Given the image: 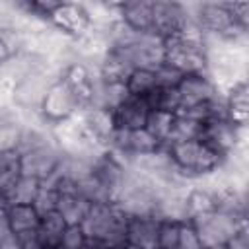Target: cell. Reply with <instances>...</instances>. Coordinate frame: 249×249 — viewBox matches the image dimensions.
I'll return each mask as SVG.
<instances>
[{
  "label": "cell",
  "instance_id": "6da1fadb",
  "mask_svg": "<svg viewBox=\"0 0 249 249\" xmlns=\"http://www.w3.org/2000/svg\"><path fill=\"white\" fill-rule=\"evenodd\" d=\"M126 224L128 216L115 202L91 204L82 230L88 239H93L105 247L126 245Z\"/></svg>",
  "mask_w": 249,
  "mask_h": 249
},
{
  "label": "cell",
  "instance_id": "7a4b0ae2",
  "mask_svg": "<svg viewBox=\"0 0 249 249\" xmlns=\"http://www.w3.org/2000/svg\"><path fill=\"white\" fill-rule=\"evenodd\" d=\"M165 148H167L175 167L191 183H196V181L216 173L226 161V158H222L218 152H214L202 140L179 142V144H171Z\"/></svg>",
  "mask_w": 249,
  "mask_h": 249
},
{
  "label": "cell",
  "instance_id": "3957f363",
  "mask_svg": "<svg viewBox=\"0 0 249 249\" xmlns=\"http://www.w3.org/2000/svg\"><path fill=\"white\" fill-rule=\"evenodd\" d=\"M206 37L173 35L163 39V62L183 76L206 74Z\"/></svg>",
  "mask_w": 249,
  "mask_h": 249
},
{
  "label": "cell",
  "instance_id": "277c9868",
  "mask_svg": "<svg viewBox=\"0 0 249 249\" xmlns=\"http://www.w3.org/2000/svg\"><path fill=\"white\" fill-rule=\"evenodd\" d=\"M82 109H80V103H78L76 95L66 86V82L62 78H58L49 86V89H47V93L41 101V107H39V117L51 128V126H54L62 121L72 119Z\"/></svg>",
  "mask_w": 249,
  "mask_h": 249
},
{
  "label": "cell",
  "instance_id": "5b68a950",
  "mask_svg": "<svg viewBox=\"0 0 249 249\" xmlns=\"http://www.w3.org/2000/svg\"><path fill=\"white\" fill-rule=\"evenodd\" d=\"M245 130L247 128H237L226 119H214L202 124L198 140H202L206 146H210L214 152L228 160L239 148H245Z\"/></svg>",
  "mask_w": 249,
  "mask_h": 249
},
{
  "label": "cell",
  "instance_id": "8992f818",
  "mask_svg": "<svg viewBox=\"0 0 249 249\" xmlns=\"http://www.w3.org/2000/svg\"><path fill=\"white\" fill-rule=\"evenodd\" d=\"M198 235V241L204 247H224L226 241L241 228L245 226L247 222H239L235 218H230L218 210L210 212V214H204V216H198L195 220H189Z\"/></svg>",
  "mask_w": 249,
  "mask_h": 249
},
{
  "label": "cell",
  "instance_id": "52a82bcc",
  "mask_svg": "<svg viewBox=\"0 0 249 249\" xmlns=\"http://www.w3.org/2000/svg\"><path fill=\"white\" fill-rule=\"evenodd\" d=\"M193 21L191 4L183 2H165V0H154V25L152 33L160 39L173 37L181 33V29Z\"/></svg>",
  "mask_w": 249,
  "mask_h": 249
},
{
  "label": "cell",
  "instance_id": "ba28073f",
  "mask_svg": "<svg viewBox=\"0 0 249 249\" xmlns=\"http://www.w3.org/2000/svg\"><path fill=\"white\" fill-rule=\"evenodd\" d=\"M62 154L54 146V142H49L45 146H39L35 150L19 154V165H21V175L33 177L37 181H49L54 177L58 165H60Z\"/></svg>",
  "mask_w": 249,
  "mask_h": 249
},
{
  "label": "cell",
  "instance_id": "9c48e42d",
  "mask_svg": "<svg viewBox=\"0 0 249 249\" xmlns=\"http://www.w3.org/2000/svg\"><path fill=\"white\" fill-rule=\"evenodd\" d=\"M49 23L70 39H78L89 31L91 21L82 2H56L49 16Z\"/></svg>",
  "mask_w": 249,
  "mask_h": 249
},
{
  "label": "cell",
  "instance_id": "30bf717a",
  "mask_svg": "<svg viewBox=\"0 0 249 249\" xmlns=\"http://www.w3.org/2000/svg\"><path fill=\"white\" fill-rule=\"evenodd\" d=\"M91 175L103 187V191L109 195V198L115 202V198L123 187V181L126 177V163L117 154L105 150L91 161Z\"/></svg>",
  "mask_w": 249,
  "mask_h": 249
},
{
  "label": "cell",
  "instance_id": "8fae6325",
  "mask_svg": "<svg viewBox=\"0 0 249 249\" xmlns=\"http://www.w3.org/2000/svg\"><path fill=\"white\" fill-rule=\"evenodd\" d=\"M60 78L76 95L80 109H88L93 105V91H95V70L86 62L72 60L60 72Z\"/></svg>",
  "mask_w": 249,
  "mask_h": 249
},
{
  "label": "cell",
  "instance_id": "7c38bea8",
  "mask_svg": "<svg viewBox=\"0 0 249 249\" xmlns=\"http://www.w3.org/2000/svg\"><path fill=\"white\" fill-rule=\"evenodd\" d=\"M78 115H80V121L84 124L88 136L95 142V146H99L101 150H107L109 142H111V138L117 130L113 111H109L105 107L91 105L88 109H82Z\"/></svg>",
  "mask_w": 249,
  "mask_h": 249
},
{
  "label": "cell",
  "instance_id": "4fadbf2b",
  "mask_svg": "<svg viewBox=\"0 0 249 249\" xmlns=\"http://www.w3.org/2000/svg\"><path fill=\"white\" fill-rule=\"evenodd\" d=\"M177 93H179L181 109L204 105V103L212 101L216 95H220L208 74H189V76H183V80L177 86Z\"/></svg>",
  "mask_w": 249,
  "mask_h": 249
},
{
  "label": "cell",
  "instance_id": "5bb4252c",
  "mask_svg": "<svg viewBox=\"0 0 249 249\" xmlns=\"http://www.w3.org/2000/svg\"><path fill=\"white\" fill-rule=\"evenodd\" d=\"M224 113L226 121H230L237 128H247L249 123V88L247 78L235 82L224 93Z\"/></svg>",
  "mask_w": 249,
  "mask_h": 249
},
{
  "label": "cell",
  "instance_id": "9a60e30c",
  "mask_svg": "<svg viewBox=\"0 0 249 249\" xmlns=\"http://www.w3.org/2000/svg\"><path fill=\"white\" fill-rule=\"evenodd\" d=\"M160 220L156 216H130L126 224V245L138 249H158Z\"/></svg>",
  "mask_w": 249,
  "mask_h": 249
},
{
  "label": "cell",
  "instance_id": "2e32d148",
  "mask_svg": "<svg viewBox=\"0 0 249 249\" xmlns=\"http://www.w3.org/2000/svg\"><path fill=\"white\" fill-rule=\"evenodd\" d=\"M119 19L136 33H152L154 0L119 2Z\"/></svg>",
  "mask_w": 249,
  "mask_h": 249
},
{
  "label": "cell",
  "instance_id": "e0dca14e",
  "mask_svg": "<svg viewBox=\"0 0 249 249\" xmlns=\"http://www.w3.org/2000/svg\"><path fill=\"white\" fill-rule=\"evenodd\" d=\"M113 115H115L117 128L136 130V128H144L146 126V121H148V115H150V107H148V103H146L144 97L128 95L113 111Z\"/></svg>",
  "mask_w": 249,
  "mask_h": 249
},
{
  "label": "cell",
  "instance_id": "ac0fdd59",
  "mask_svg": "<svg viewBox=\"0 0 249 249\" xmlns=\"http://www.w3.org/2000/svg\"><path fill=\"white\" fill-rule=\"evenodd\" d=\"M185 206H187V216L189 220H195L198 216L210 214L216 210V198L214 191L200 183H193L187 193H185Z\"/></svg>",
  "mask_w": 249,
  "mask_h": 249
},
{
  "label": "cell",
  "instance_id": "d6986e66",
  "mask_svg": "<svg viewBox=\"0 0 249 249\" xmlns=\"http://www.w3.org/2000/svg\"><path fill=\"white\" fill-rule=\"evenodd\" d=\"M6 218L14 235H21L27 231H37L41 214L33 204H10L6 208Z\"/></svg>",
  "mask_w": 249,
  "mask_h": 249
},
{
  "label": "cell",
  "instance_id": "ffe728a7",
  "mask_svg": "<svg viewBox=\"0 0 249 249\" xmlns=\"http://www.w3.org/2000/svg\"><path fill=\"white\" fill-rule=\"evenodd\" d=\"M64 230H66V222L62 220V216L56 210L43 214L39 228H37V237H39L41 247L43 249H58Z\"/></svg>",
  "mask_w": 249,
  "mask_h": 249
},
{
  "label": "cell",
  "instance_id": "44dd1931",
  "mask_svg": "<svg viewBox=\"0 0 249 249\" xmlns=\"http://www.w3.org/2000/svg\"><path fill=\"white\" fill-rule=\"evenodd\" d=\"M89 208H91V202H88L80 195H60L56 212L62 216L66 226H82Z\"/></svg>",
  "mask_w": 249,
  "mask_h": 249
},
{
  "label": "cell",
  "instance_id": "7402d4cb",
  "mask_svg": "<svg viewBox=\"0 0 249 249\" xmlns=\"http://www.w3.org/2000/svg\"><path fill=\"white\" fill-rule=\"evenodd\" d=\"M39 189H41V181L27 177V175H19L16 183L2 196L8 202V206L10 204H33Z\"/></svg>",
  "mask_w": 249,
  "mask_h": 249
},
{
  "label": "cell",
  "instance_id": "603a6c76",
  "mask_svg": "<svg viewBox=\"0 0 249 249\" xmlns=\"http://www.w3.org/2000/svg\"><path fill=\"white\" fill-rule=\"evenodd\" d=\"M202 132V123L183 115V113H175L173 117V124H171V132L167 138L165 146L171 144H179V142H189V140H198Z\"/></svg>",
  "mask_w": 249,
  "mask_h": 249
},
{
  "label": "cell",
  "instance_id": "cb8c5ba5",
  "mask_svg": "<svg viewBox=\"0 0 249 249\" xmlns=\"http://www.w3.org/2000/svg\"><path fill=\"white\" fill-rule=\"evenodd\" d=\"M144 99H146L150 111H165V113L175 115L181 109L177 88H156Z\"/></svg>",
  "mask_w": 249,
  "mask_h": 249
},
{
  "label": "cell",
  "instance_id": "d4e9b609",
  "mask_svg": "<svg viewBox=\"0 0 249 249\" xmlns=\"http://www.w3.org/2000/svg\"><path fill=\"white\" fill-rule=\"evenodd\" d=\"M173 113H165V111H150L148 121H146V130L161 144H167L169 132H171V124H173Z\"/></svg>",
  "mask_w": 249,
  "mask_h": 249
},
{
  "label": "cell",
  "instance_id": "484cf974",
  "mask_svg": "<svg viewBox=\"0 0 249 249\" xmlns=\"http://www.w3.org/2000/svg\"><path fill=\"white\" fill-rule=\"evenodd\" d=\"M126 89L128 95L134 97H146L152 89H156V80H154V70H146V68H134L130 72V76L126 78Z\"/></svg>",
  "mask_w": 249,
  "mask_h": 249
},
{
  "label": "cell",
  "instance_id": "4316f807",
  "mask_svg": "<svg viewBox=\"0 0 249 249\" xmlns=\"http://www.w3.org/2000/svg\"><path fill=\"white\" fill-rule=\"evenodd\" d=\"M19 175H21L19 154L18 152L0 154V195H4Z\"/></svg>",
  "mask_w": 249,
  "mask_h": 249
},
{
  "label": "cell",
  "instance_id": "83f0119b",
  "mask_svg": "<svg viewBox=\"0 0 249 249\" xmlns=\"http://www.w3.org/2000/svg\"><path fill=\"white\" fill-rule=\"evenodd\" d=\"M21 128H23V123L19 119L0 123V154L18 152L19 140H21Z\"/></svg>",
  "mask_w": 249,
  "mask_h": 249
},
{
  "label": "cell",
  "instance_id": "f1b7e54d",
  "mask_svg": "<svg viewBox=\"0 0 249 249\" xmlns=\"http://www.w3.org/2000/svg\"><path fill=\"white\" fill-rule=\"evenodd\" d=\"M58 198H60V193L56 191V187L51 183V181H43L41 183V189L35 196V210L43 216V214H49V212H54L56 206H58Z\"/></svg>",
  "mask_w": 249,
  "mask_h": 249
},
{
  "label": "cell",
  "instance_id": "f546056e",
  "mask_svg": "<svg viewBox=\"0 0 249 249\" xmlns=\"http://www.w3.org/2000/svg\"><path fill=\"white\" fill-rule=\"evenodd\" d=\"M179 222H161L158 231V249H177L179 247Z\"/></svg>",
  "mask_w": 249,
  "mask_h": 249
},
{
  "label": "cell",
  "instance_id": "4dcf8cb0",
  "mask_svg": "<svg viewBox=\"0 0 249 249\" xmlns=\"http://www.w3.org/2000/svg\"><path fill=\"white\" fill-rule=\"evenodd\" d=\"M154 80H156V88H177L179 82L183 80V74L179 70H175L173 66L161 62L154 70Z\"/></svg>",
  "mask_w": 249,
  "mask_h": 249
},
{
  "label": "cell",
  "instance_id": "1f68e13d",
  "mask_svg": "<svg viewBox=\"0 0 249 249\" xmlns=\"http://www.w3.org/2000/svg\"><path fill=\"white\" fill-rule=\"evenodd\" d=\"M86 241H88V237H86L82 226H66L58 249H82L86 245Z\"/></svg>",
  "mask_w": 249,
  "mask_h": 249
},
{
  "label": "cell",
  "instance_id": "d6a6232c",
  "mask_svg": "<svg viewBox=\"0 0 249 249\" xmlns=\"http://www.w3.org/2000/svg\"><path fill=\"white\" fill-rule=\"evenodd\" d=\"M177 249H202L198 235L191 222H181L179 226V247Z\"/></svg>",
  "mask_w": 249,
  "mask_h": 249
},
{
  "label": "cell",
  "instance_id": "836d02e7",
  "mask_svg": "<svg viewBox=\"0 0 249 249\" xmlns=\"http://www.w3.org/2000/svg\"><path fill=\"white\" fill-rule=\"evenodd\" d=\"M233 23L249 31V2H228Z\"/></svg>",
  "mask_w": 249,
  "mask_h": 249
},
{
  "label": "cell",
  "instance_id": "e575fe53",
  "mask_svg": "<svg viewBox=\"0 0 249 249\" xmlns=\"http://www.w3.org/2000/svg\"><path fill=\"white\" fill-rule=\"evenodd\" d=\"M222 249H249V226H241L228 241Z\"/></svg>",
  "mask_w": 249,
  "mask_h": 249
},
{
  "label": "cell",
  "instance_id": "d590c367",
  "mask_svg": "<svg viewBox=\"0 0 249 249\" xmlns=\"http://www.w3.org/2000/svg\"><path fill=\"white\" fill-rule=\"evenodd\" d=\"M6 208H8V206H6ZM6 208H0V243H2L6 237L14 235V233H12V230H10L8 218H6Z\"/></svg>",
  "mask_w": 249,
  "mask_h": 249
},
{
  "label": "cell",
  "instance_id": "8d00e7d4",
  "mask_svg": "<svg viewBox=\"0 0 249 249\" xmlns=\"http://www.w3.org/2000/svg\"><path fill=\"white\" fill-rule=\"evenodd\" d=\"M12 56V53H10V49H8V45H6V41L2 39V35H0V68L8 62V58Z\"/></svg>",
  "mask_w": 249,
  "mask_h": 249
},
{
  "label": "cell",
  "instance_id": "74e56055",
  "mask_svg": "<svg viewBox=\"0 0 249 249\" xmlns=\"http://www.w3.org/2000/svg\"><path fill=\"white\" fill-rule=\"evenodd\" d=\"M0 249H21V245H19V241H18L16 235H10V237H6L0 243Z\"/></svg>",
  "mask_w": 249,
  "mask_h": 249
},
{
  "label": "cell",
  "instance_id": "f35d334b",
  "mask_svg": "<svg viewBox=\"0 0 249 249\" xmlns=\"http://www.w3.org/2000/svg\"><path fill=\"white\" fill-rule=\"evenodd\" d=\"M82 249H109V247H105V245H101V243H97V241H93V239H88Z\"/></svg>",
  "mask_w": 249,
  "mask_h": 249
},
{
  "label": "cell",
  "instance_id": "ab89813d",
  "mask_svg": "<svg viewBox=\"0 0 249 249\" xmlns=\"http://www.w3.org/2000/svg\"><path fill=\"white\" fill-rule=\"evenodd\" d=\"M126 249H138V247H132V245H126Z\"/></svg>",
  "mask_w": 249,
  "mask_h": 249
},
{
  "label": "cell",
  "instance_id": "60d3db41",
  "mask_svg": "<svg viewBox=\"0 0 249 249\" xmlns=\"http://www.w3.org/2000/svg\"><path fill=\"white\" fill-rule=\"evenodd\" d=\"M204 249H222V247H204Z\"/></svg>",
  "mask_w": 249,
  "mask_h": 249
}]
</instances>
